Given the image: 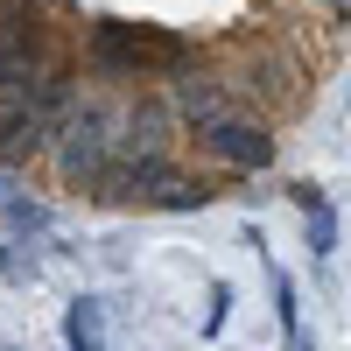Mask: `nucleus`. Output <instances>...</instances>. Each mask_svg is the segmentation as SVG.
Here are the masks:
<instances>
[{
	"mask_svg": "<svg viewBox=\"0 0 351 351\" xmlns=\"http://www.w3.org/2000/svg\"><path fill=\"white\" fill-rule=\"evenodd\" d=\"M92 64L106 77H176L197 64V43L176 36V28H148V21H92Z\"/></svg>",
	"mask_w": 351,
	"mask_h": 351,
	"instance_id": "nucleus-1",
	"label": "nucleus"
},
{
	"mask_svg": "<svg viewBox=\"0 0 351 351\" xmlns=\"http://www.w3.org/2000/svg\"><path fill=\"white\" fill-rule=\"evenodd\" d=\"M112 169V112L106 106H71L64 127H56V176L64 190H84L92 197Z\"/></svg>",
	"mask_w": 351,
	"mask_h": 351,
	"instance_id": "nucleus-2",
	"label": "nucleus"
},
{
	"mask_svg": "<svg viewBox=\"0 0 351 351\" xmlns=\"http://www.w3.org/2000/svg\"><path fill=\"white\" fill-rule=\"evenodd\" d=\"M197 141H204V155H218L225 169H246V176L274 169V127L253 120L246 106H232V112H218V120H204Z\"/></svg>",
	"mask_w": 351,
	"mask_h": 351,
	"instance_id": "nucleus-3",
	"label": "nucleus"
},
{
	"mask_svg": "<svg viewBox=\"0 0 351 351\" xmlns=\"http://www.w3.org/2000/svg\"><path fill=\"white\" fill-rule=\"evenodd\" d=\"M112 162H169V106L134 99L112 112Z\"/></svg>",
	"mask_w": 351,
	"mask_h": 351,
	"instance_id": "nucleus-4",
	"label": "nucleus"
},
{
	"mask_svg": "<svg viewBox=\"0 0 351 351\" xmlns=\"http://www.w3.org/2000/svg\"><path fill=\"white\" fill-rule=\"evenodd\" d=\"M288 197H295V211H302V232H309V260H330V253H337V211H330V197L316 190V183H295Z\"/></svg>",
	"mask_w": 351,
	"mask_h": 351,
	"instance_id": "nucleus-5",
	"label": "nucleus"
},
{
	"mask_svg": "<svg viewBox=\"0 0 351 351\" xmlns=\"http://www.w3.org/2000/svg\"><path fill=\"white\" fill-rule=\"evenodd\" d=\"M64 351H112V344H106V302L77 295V302L64 309Z\"/></svg>",
	"mask_w": 351,
	"mask_h": 351,
	"instance_id": "nucleus-6",
	"label": "nucleus"
},
{
	"mask_svg": "<svg viewBox=\"0 0 351 351\" xmlns=\"http://www.w3.org/2000/svg\"><path fill=\"white\" fill-rule=\"evenodd\" d=\"M274 302H281V330L295 337V281H288L281 267H274Z\"/></svg>",
	"mask_w": 351,
	"mask_h": 351,
	"instance_id": "nucleus-7",
	"label": "nucleus"
},
{
	"mask_svg": "<svg viewBox=\"0 0 351 351\" xmlns=\"http://www.w3.org/2000/svg\"><path fill=\"white\" fill-rule=\"evenodd\" d=\"M225 302H232V288L218 281V288H211V316H204V337H218V330H225Z\"/></svg>",
	"mask_w": 351,
	"mask_h": 351,
	"instance_id": "nucleus-8",
	"label": "nucleus"
},
{
	"mask_svg": "<svg viewBox=\"0 0 351 351\" xmlns=\"http://www.w3.org/2000/svg\"><path fill=\"white\" fill-rule=\"evenodd\" d=\"M324 8H330V14H337V21H351V0H324Z\"/></svg>",
	"mask_w": 351,
	"mask_h": 351,
	"instance_id": "nucleus-9",
	"label": "nucleus"
},
{
	"mask_svg": "<svg viewBox=\"0 0 351 351\" xmlns=\"http://www.w3.org/2000/svg\"><path fill=\"white\" fill-rule=\"evenodd\" d=\"M302 351H309V344H302Z\"/></svg>",
	"mask_w": 351,
	"mask_h": 351,
	"instance_id": "nucleus-10",
	"label": "nucleus"
}]
</instances>
